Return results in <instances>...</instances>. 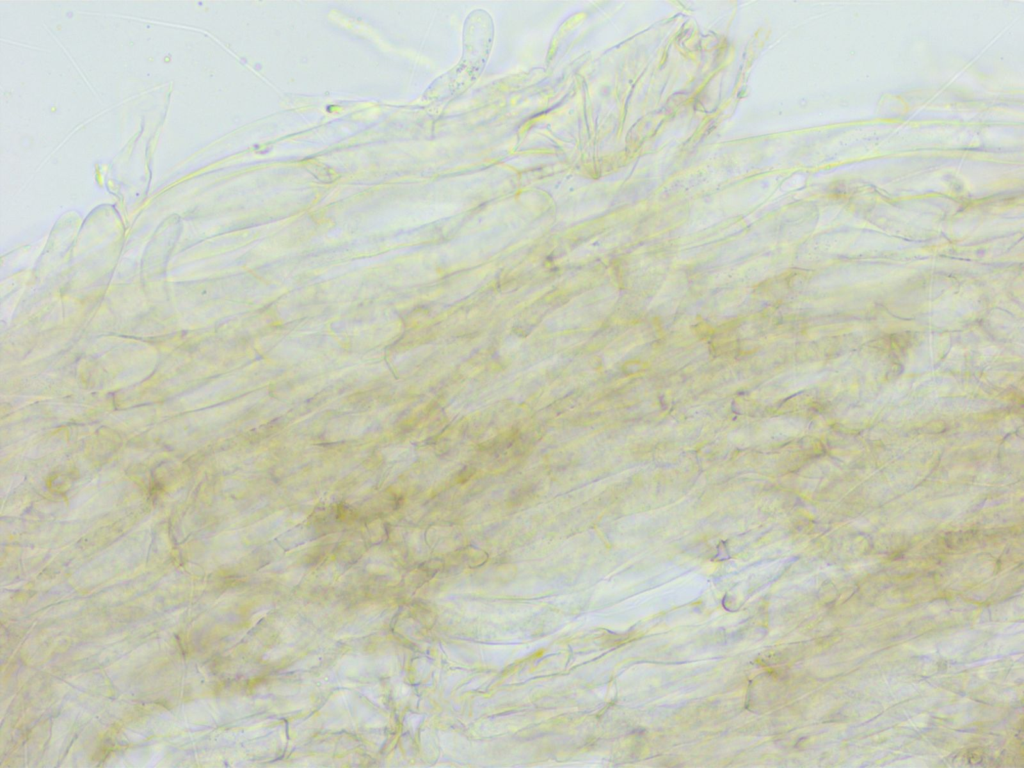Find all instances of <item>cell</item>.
Returning <instances> with one entry per match:
<instances>
[{"instance_id":"obj_1","label":"cell","mask_w":1024,"mask_h":768,"mask_svg":"<svg viewBox=\"0 0 1024 768\" xmlns=\"http://www.w3.org/2000/svg\"><path fill=\"white\" fill-rule=\"evenodd\" d=\"M490 15L483 10L469 14L463 29V55L459 63L440 80L441 95H457L480 76L488 59L494 35Z\"/></svg>"}]
</instances>
